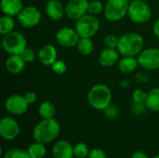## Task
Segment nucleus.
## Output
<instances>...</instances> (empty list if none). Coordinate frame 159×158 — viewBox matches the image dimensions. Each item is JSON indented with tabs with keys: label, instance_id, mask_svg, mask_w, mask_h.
I'll return each instance as SVG.
<instances>
[{
	"label": "nucleus",
	"instance_id": "c756f323",
	"mask_svg": "<svg viewBox=\"0 0 159 158\" xmlns=\"http://www.w3.org/2000/svg\"><path fill=\"white\" fill-rule=\"evenodd\" d=\"M103 112H104L105 116L108 119H110V120L116 119L118 116V115H119V109H118V107L116 105H115V104H112V103L109 106H107L103 110Z\"/></svg>",
	"mask_w": 159,
	"mask_h": 158
},
{
	"label": "nucleus",
	"instance_id": "7c9ffc66",
	"mask_svg": "<svg viewBox=\"0 0 159 158\" xmlns=\"http://www.w3.org/2000/svg\"><path fill=\"white\" fill-rule=\"evenodd\" d=\"M51 69L57 74H63L67 71V64L62 60H57L51 65Z\"/></svg>",
	"mask_w": 159,
	"mask_h": 158
},
{
	"label": "nucleus",
	"instance_id": "a211bd4d",
	"mask_svg": "<svg viewBox=\"0 0 159 158\" xmlns=\"http://www.w3.org/2000/svg\"><path fill=\"white\" fill-rule=\"evenodd\" d=\"M25 64H26V62L24 61V60L21 58V56L20 54L19 55H9V57L6 60L5 67L8 73L12 74H17L23 71Z\"/></svg>",
	"mask_w": 159,
	"mask_h": 158
},
{
	"label": "nucleus",
	"instance_id": "473e14b6",
	"mask_svg": "<svg viewBox=\"0 0 159 158\" xmlns=\"http://www.w3.org/2000/svg\"><path fill=\"white\" fill-rule=\"evenodd\" d=\"M104 45L106 47H111V48H117L119 38L116 34H108L104 37Z\"/></svg>",
	"mask_w": 159,
	"mask_h": 158
},
{
	"label": "nucleus",
	"instance_id": "1a4fd4ad",
	"mask_svg": "<svg viewBox=\"0 0 159 158\" xmlns=\"http://www.w3.org/2000/svg\"><path fill=\"white\" fill-rule=\"evenodd\" d=\"M139 65L148 71L159 69V48L150 47L143 49L138 55Z\"/></svg>",
	"mask_w": 159,
	"mask_h": 158
},
{
	"label": "nucleus",
	"instance_id": "f03ea898",
	"mask_svg": "<svg viewBox=\"0 0 159 158\" xmlns=\"http://www.w3.org/2000/svg\"><path fill=\"white\" fill-rule=\"evenodd\" d=\"M113 94L110 88L104 84H96L88 92L87 100L89 106L98 111H103L112 103Z\"/></svg>",
	"mask_w": 159,
	"mask_h": 158
},
{
	"label": "nucleus",
	"instance_id": "39448f33",
	"mask_svg": "<svg viewBox=\"0 0 159 158\" xmlns=\"http://www.w3.org/2000/svg\"><path fill=\"white\" fill-rule=\"evenodd\" d=\"M129 0H108L104 5V16L110 21H119L129 13Z\"/></svg>",
	"mask_w": 159,
	"mask_h": 158
},
{
	"label": "nucleus",
	"instance_id": "ddd939ff",
	"mask_svg": "<svg viewBox=\"0 0 159 158\" xmlns=\"http://www.w3.org/2000/svg\"><path fill=\"white\" fill-rule=\"evenodd\" d=\"M89 0H68L65 5V15L74 20H77L88 13Z\"/></svg>",
	"mask_w": 159,
	"mask_h": 158
},
{
	"label": "nucleus",
	"instance_id": "9d476101",
	"mask_svg": "<svg viewBox=\"0 0 159 158\" xmlns=\"http://www.w3.org/2000/svg\"><path fill=\"white\" fill-rule=\"evenodd\" d=\"M29 103L24 95L14 94L9 96L5 102V109L13 115H21L28 110Z\"/></svg>",
	"mask_w": 159,
	"mask_h": 158
},
{
	"label": "nucleus",
	"instance_id": "c9c22d12",
	"mask_svg": "<svg viewBox=\"0 0 159 158\" xmlns=\"http://www.w3.org/2000/svg\"><path fill=\"white\" fill-rule=\"evenodd\" d=\"M24 97H25V99H26V101L28 102L29 104L34 103L36 102V100H37V95L34 91H28V92H26L24 94Z\"/></svg>",
	"mask_w": 159,
	"mask_h": 158
},
{
	"label": "nucleus",
	"instance_id": "7ed1b4c3",
	"mask_svg": "<svg viewBox=\"0 0 159 158\" xmlns=\"http://www.w3.org/2000/svg\"><path fill=\"white\" fill-rule=\"evenodd\" d=\"M143 37L137 33H128L119 37L117 50L122 56L138 57L143 50Z\"/></svg>",
	"mask_w": 159,
	"mask_h": 158
},
{
	"label": "nucleus",
	"instance_id": "f257e3e1",
	"mask_svg": "<svg viewBox=\"0 0 159 158\" xmlns=\"http://www.w3.org/2000/svg\"><path fill=\"white\" fill-rule=\"evenodd\" d=\"M60 132L61 125L55 117L51 119H43L34 128L33 138L35 142L47 144L56 140L60 135Z\"/></svg>",
	"mask_w": 159,
	"mask_h": 158
},
{
	"label": "nucleus",
	"instance_id": "72a5a7b5",
	"mask_svg": "<svg viewBox=\"0 0 159 158\" xmlns=\"http://www.w3.org/2000/svg\"><path fill=\"white\" fill-rule=\"evenodd\" d=\"M146 97H147V93L141 88H137L132 92V102H145Z\"/></svg>",
	"mask_w": 159,
	"mask_h": 158
},
{
	"label": "nucleus",
	"instance_id": "b1692460",
	"mask_svg": "<svg viewBox=\"0 0 159 158\" xmlns=\"http://www.w3.org/2000/svg\"><path fill=\"white\" fill-rule=\"evenodd\" d=\"M27 152L32 158H44L47 155V149L44 143L35 142L29 145Z\"/></svg>",
	"mask_w": 159,
	"mask_h": 158
},
{
	"label": "nucleus",
	"instance_id": "c85d7f7f",
	"mask_svg": "<svg viewBox=\"0 0 159 158\" xmlns=\"http://www.w3.org/2000/svg\"><path fill=\"white\" fill-rule=\"evenodd\" d=\"M147 107L145 105V102H132L131 105H130V112L134 115H142L143 114H145V112L147 111Z\"/></svg>",
	"mask_w": 159,
	"mask_h": 158
},
{
	"label": "nucleus",
	"instance_id": "2eb2a0df",
	"mask_svg": "<svg viewBox=\"0 0 159 158\" xmlns=\"http://www.w3.org/2000/svg\"><path fill=\"white\" fill-rule=\"evenodd\" d=\"M46 13L49 19L57 21L65 15V7L60 0H48L46 4Z\"/></svg>",
	"mask_w": 159,
	"mask_h": 158
},
{
	"label": "nucleus",
	"instance_id": "6e6552de",
	"mask_svg": "<svg viewBox=\"0 0 159 158\" xmlns=\"http://www.w3.org/2000/svg\"><path fill=\"white\" fill-rule=\"evenodd\" d=\"M42 15L39 9L34 6L24 7L17 16L18 21L24 28H33L39 24Z\"/></svg>",
	"mask_w": 159,
	"mask_h": 158
},
{
	"label": "nucleus",
	"instance_id": "dca6fc26",
	"mask_svg": "<svg viewBox=\"0 0 159 158\" xmlns=\"http://www.w3.org/2000/svg\"><path fill=\"white\" fill-rule=\"evenodd\" d=\"M119 51L117 48L105 47L99 55V63L103 67H112L119 61Z\"/></svg>",
	"mask_w": 159,
	"mask_h": 158
},
{
	"label": "nucleus",
	"instance_id": "6ab92c4d",
	"mask_svg": "<svg viewBox=\"0 0 159 158\" xmlns=\"http://www.w3.org/2000/svg\"><path fill=\"white\" fill-rule=\"evenodd\" d=\"M23 7L22 0H1V8L4 15L18 16Z\"/></svg>",
	"mask_w": 159,
	"mask_h": 158
},
{
	"label": "nucleus",
	"instance_id": "f3484780",
	"mask_svg": "<svg viewBox=\"0 0 159 158\" xmlns=\"http://www.w3.org/2000/svg\"><path fill=\"white\" fill-rule=\"evenodd\" d=\"M54 158H74V146L67 141H58L52 148Z\"/></svg>",
	"mask_w": 159,
	"mask_h": 158
},
{
	"label": "nucleus",
	"instance_id": "f704fd0d",
	"mask_svg": "<svg viewBox=\"0 0 159 158\" xmlns=\"http://www.w3.org/2000/svg\"><path fill=\"white\" fill-rule=\"evenodd\" d=\"M88 158H107L105 152L100 148H93L89 151Z\"/></svg>",
	"mask_w": 159,
	"mask_h": 158
},
{
	"label": "nucleus",
	"instance_id": "5701e85b",
	"mask_svg": "<svg viewBox=\"0 0 159 158\" xmlns=\"http://www.w3.org/2000/svg\"><path fill=\"white\" fill-rule=\"evenodd\" d=\"M38 114L42 119L54 118L56 115V107L50 102H44L38 107Z\"/></svg>",
	"mask_w": 159,
	"mask_h": 158
},
{
	"label": "nucleus",
	"instance_id": "f8f14e48",
	"mask_svg": "<svg viewBox=\"0 0 159 158\" xmlns=\"http://www.w3.org/2000/svg\"><path fill=\"white\" fill-rule=\"evenodd\" d=\"M20 134V125L10 116H5L0 120V135L6 141H13Z\"/></svg>",
	"mask_w": 159,
	"mask_h": 158
},
{
	"label": "nucleus",
	"instance_id": "393cba45",
	"mask_svg": "<svg viewBox=\"0 0 159 158\" xmlns=\"http://www.w3.org/2000/svg\"><path fill=\"white\" fill-rule=\"evenodd\" d=\"M15 27V20L12 16L4 15L0 18V34L5 35L11 33Z\"/></svg>",
	"mask_w": 159,
	"mask_h": 158
},
{
	"label": "nucleus",
	"instance_id": "cd10ccee",
	"mask_svg": "<svg viewBox=\"0 0 159 158\" xmlns=\"http://www.w3.org/2000/svg\"><path fill=\"white\" fill-rule=\"evenodd\" d=\"M3 158H32L30 155L28 154L27 150H22V149H10L7 152L5 153Z\"/></svg>",
	"mask_w": 159,
	"mask_h": 158
},
{
	"label": "nucleus",
	"instance_id": "e433bc0d",
	"mask_svg": "<svg viewBox=\"0 0 159 158\" xmlns=\"http://www.w3.org/2000/svg\"><path fill=\"white\" fill-rule=\"evenodd\" d=\"M130 158H149V156L144 152L137 151V152H135V153L132 154V156H131Z\"/></svg>",
	"mask_w": 159,
	"mask_h": 158
},
{
	"label": "nucleus",
	"instance_id": "0eeeda50",
	"mask_svg": "<svg viewBox=\"0 0 159 158\" xmlns=\"http://www.w3.org/2000/svg\"><path fill=\"white\" fill-rule=\"evenodd\" d=\"M128 16L129 19L138 24H143L149 21L152 17V9L150 6L143 0L130 1Z\"/></svg>",
	"mask_w": 159,
	"mask_h": 158
},
{
	"label": "nucleus",
	"instance_id": "ea45409f",
	"mask_svg": "<svg viewBox=\"0 0 159 158\" xmlns=\"http://www.w3.org/2000/svg\"><path fill=\"white\" fill-rule=\"evenodd\" d=\"M154 158H159V155H157V156H156Z\"/></svg>",
	"mask_w": 159,
	"mask_h": 158
},
{
	"label": "nucleus",
	"instance_id": "4c0bfd02",
	"mask_svg": "<svg viewBox=\"0 0 159 158\" xmlns=\"http://www.w3.org/2000/svg\"><path fill=\"white\" fill-rule=\"evenodd\" d=\"M153 32H154L155 35L159 39V18L155 21V23L153 25Z\"/></svg>",
	"mask_w": 159,
	"mask_h": 158
},
{
	"label": "nucleus",
	"instance_id": "2f4dec72",
	"mask_svg": "<svg viewBox=\"0 0 159 158\" xmlns=\"http://www.w3.org/2000/svg\"><path fill=\"white\" fill-rule=\"evenodd\" d=\"M20 55L21 56V58L24 60V61L26 63L34 62V61L35 60V57H36L35 52L34 51V49H32L30 47H27L23 49V51Z\"/></svg>",
	"mask_w": 159,
	"mask_h": 158
},
{
	"label": "nucleus",
	"instance_id": "20e7f679",
	"mask_svg": "<svg viewBox=\"0 0 159 158\" xmlns=\"http://www.w3.org/2000/svg\"><path fill=\"white\" fill-rule=\"evenodd\" d=\"M27 47L25 36L16 31L3 35L2 47L9 55H19Z\"/></svg>",
	"mask_w": 159,
	"mask_h": 158
},
{
	"label": "nucleus",
	"instance_id": "423d86ee",
	"mask_svg": "<svg viewBox=\"0 0 159 158\" xmlns=\"http://www.w3.org/2000/svg\"><path fill=\"white\" fill-rule=\"evenodd\" d=\"M75 21V29L80 37L91 38L98 33L101 25L99 18L89 13H87Z\"/></svg>",
	"mask_w": 159,
	"mask_h": 158
},
{
	"label": "nucleus",
	"instance_id": "4be33fe9",
	"mask_svg": "<svg viewBox=\"0 0 159 158\" xmlns=\"http://www.w3.org/2000/svg\"><path fill=\"white\" fill-rule=\"evenodd\" d=\"M76 48L82 56H89L94 50V44L89 37H80L77 42Z\"/></svg>",
	"mask_w": 159,
	"mask_h": 158
},
{
	"label": "nucleus",
	"instance_id": "bb28decb",
	"mask_svg": "<svg viewBox=\"0 0 159 158\" xmlns=\"http://www.w3.org/2000/svg\"><path fill=\"white\" fill-rule=\"evenodd\" d=\"M103 10H104L103 4L100 0H90L89 2L88 13L97 16V15L101 14L102 12H103Z\"/></svg>",
	"mask_w": 159,
	"mask_h": 158
},
{
	"label": "nucleus",
	"instance_id": "412c9836",
	"mask_svg": "<svg viewBox=\"0 0 159 158\" xmlns=\"http://www.w3.org/2000/svg\"><path fill=\"white\" fill-rule=\"evenodd\" d=\"M145 105L152 112H159V88H154L147 92Z\"/></svg>",
	"mask_w": 159,
	"mask_h": 158
},
{
	"label": "nucleus",
	"instance_id": "4468645a",
	"mask_svg": "<svg viewBox=\"0 0 159 158\" xmlns=\"http://www.w3.org/2000/svg\"><path fill=\"white\" fill-rule=\"evenodd\" d=\"M37 58L43 65L51 66L57 61V49L52 45H45L39 49Z\"/></svg>",
	"mask_w": 159,
	"mask_h": 158
},
{
	"label": "nucleus",
	"instance_id": "a878e982",
	"mask_svg": "<svg viewBox=\"0 0 159 158\" xmlns=\"http://www.w3.org/2000/svg\"><path fill=\"white\" fill-rule=\"evenodd\" d=\"M89 146L84 142H78L74 146V155L75 157L77 158H86L89 156Z\"/></svg>",
	"mask_w": 159,
	"mask_h": 158
},
{
	"label": "nucleus",
	"instance_id": "a19ab883",
	"mask_svg": "<svg viewBox=\"0 0 159 158\" xmlns=\"http://www.w3.org/2000/svg\"><path fill=\"white\" fill-rule=\"evenodd\" d=\"M74 158H77V157H74Z\"/></svg>",
	"mask_w": 159,
	"mask_h": 158
},
{
	"label": "nucleus",
	"instance_id": "aec40b11",
	"mask_svg": "<svg viewBox=\"0 0 159 158\" xmlns=\"http://www.w3.org/2000/svg\"><path fill=\"white\" fill-rule=\"evenodd\" d=\"M139 65L138 58L131 56H123L118 61V69L121 73L130 74L133 73Z\"/></svg>",
	"mask_w": 159,
	"mask_h": 158
},
{
	"label": "nucleus",
	"instance_id": "9b49d317",
	"mask_svg": "<svg viewBox=\"0 0 159 158\" xmlns=\"http://www.w3.org/2000/svg\"><path fill=\"white\" fill-rule=\"evenodd\" d=\"M55 39L57 43L63 47H76L80 36L75 28L63 27L57 31Z\"/></svg>",
	"mask_w": 159,
	"mask_h": 158
},
{
	"label": "nucleus",
	"instance_id": "58836bf2",
	"mask_svg": "<svg viewBox=\"0 0 159 158\" xmlns=\"http://www.w3.org/2000/svg\"><path fill=\"white\" fill-rule=\"evenodd\" d=\"M137 77H141V79H137V80H139V82H141V83H144V82L146 81V79H143V78H147V79H148V77L146 76V74H142V73H139V74H137Z\"/></svg>",
	"mask_w": 159,
	"mask_h": 158
}]
</instances>
